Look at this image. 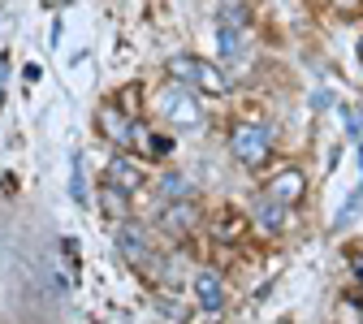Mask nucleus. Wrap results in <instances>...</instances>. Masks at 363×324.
<instances>
[{"label":"nucleus","mask_w":363,"mask_h":324,"mask_svg":"<svg viewBox=\"0 0 363 324\" xmlns=\"http://www.w3.org/2000/svg\"><path fill=\"white\" fill-rule=\"evenodd\" d=\"M169 74L177 86L203 91V96H225L230 91V74H220V65H212L203 57H169Z\"/></svg>","instance_id":"f257e3e1"},{"label":"nucleus","mask_w":363,"mask_h":324,"mask_svg":"<svg viewBox=\"0 0 363 324\" xmlns=\"http://www.w3.org/2000/svg\"><path fill=\"white\" fill-rule=\"evenodd\" d=\"M230 152L247 164V169H259L264 160H268V152H272V143H268V130L264 125H234L230 130Z\"/></svg>","instance_id":"f03ea898"},{"label":"nucleus","mask_w":363,"mask_h":324,"mask_svg":"<svg viewBox=\"0 0 363 324\" xmlns=\"http://www.w3.org/2000/svg\"><path fill=\"white\" fill-rule=\"evenodd\" d=\"M160 117L164 121H173V125H199L203 121V108H199V100H195V91H186V86H164L160 91Z\"/></svg>","instance_id":"7ed1b4c3"},{"label":"nucleus","mask_w":363,"mask_h":324,"mask_svg":"<svg viewBox=\"0 0 363 324\" xmlns=\"http://www.w3.org/2000/svg\"><path fill=\"white\" fill-rule=\"evenodd\" d=\"M117 251H121L134 268H147V264H152V242H147V234H143V225L125 220V225L117 229Z\"/></svg>","instance_id":"20e7f679"},{"label":"nucleus","mask_w":363,"mask_h":324,"mask_svg":"<svg viewBox=\"0 0 363 324\" xmlns=\"http://www.w3.org/2000/svg\"><path fill=\"white\" fill-rule=\"evenodd\" d=\"M272 203H281V208H290V203H298L303 199V173L298 169H286V173H277L268 181V191H264Z\"/></svg>","instance_id":"39448f33"},{"label":"nucleus","mask_w":363,"mask_h":324,"mask_svg":"<svg viewBox=\"0 0 363 324\" xmlns=\"http://www.w3.org/2000/svg\"><path fill=\"white\" fill-rule=\"evenodd\" d=\"M195 298H199V307H208V311H216V307L225 303V286H220V276H216L212 268H199V272H195Z\"/></svg>","instance_id":"423d86ee"},{"label":"nucleus","mask_w":363,"mask_h":324,"mask_svg":"<svg viewBox=\"0 0 363 324\" xmlns=\"http://www.w3.org/2000/svg\"><path fill=\"white\" fill-rule=\"evenodd\" d=\"M100 130L108 134V143H130L134 138V121L117 108H100Z\"/></svg>","instance_id":"0eeeda50"},{"label":"nucleus","mask_w":363,"mask_h":324,"mask_svg":"<svg viewBox=\"0 0 363 324\" xmlns=\"http://www.w3.org/2000/svg\"><path fill=\"white\" fill-rule=\"evenodd\" d=\"M139 181H143V173L134 169L130 160H121V156H113V164H108V186H117V191H139Z\"/></svg>","instance_id":"6e6552de"},{"label":"nucleus","mask_w":363,"mask_h":324,"mask_svg":"<svg viewBox=\"0 0 363 324\" xmlns=\"http://www.w3.org/2000/svg\"><path fill=\"white\" fill-rule=\"evenodd\" d=\"M255 220H259V225L268 229V234H277V229L286 225V208H281V203H272V199L264 195V199L255 203Z\"/></svg>","instance_id":"1a4fd4ad"},{"label":"nucleus","mask_w":363,"mask_h":324,"mask_svg":"<svg viewBox=\"0 0 363 324\" xmlns=\"http://www.w3.org/2000/svg\"><path fill=\"white\" fill-rule=\"evenodd\" d=\"M195 220H199V212H195L191 203H173V208L164 212V225H169V229H177V234H182V229H191Z\"/></svg>","instance_id":"9d476101"},{"label":"nucleus","mask_w":363,"mask_h":324,"mask_svg":"<svg viewBox=\"0 0 363 324\" xmlns=\"http://www.w3.org/2000/svg\"><path fill=\"white\" fill-rule=\"evenodd\" d=\"M160 195H164V199H186V195H191V181L182 177V173H164V181H160Z\"/></svg>","instance_id":"9b49d317"},{"label":"nucleus","mask_w":363,"mask_h":324,"mask_svg":"<svg viewBox=\"0 0 363 324\" xmlns=\"http://www.w3.org/2000/svg\"><path fill=\"white\" fill-rule=\"evenodd\" d=\"M216 39H220V57H225V61H234V57L242 52V30L220 26V35H216Z\"/></svg>","instance_id":"f8f14e48"},{"label":"nucleus","mask_w":363,"mask_h":324,"mask_svg":"<svg viewBox=\"0 0 363 324\" xmlns=\"http://www.w3.org/2000/svg\"><path fill=\"white\" fill-rule=\"evenodd\" d=\"M100 203L108 208V216H125V191H117V186H100Z\"/></svg>","instance_id":"ddd939ff"},{"label":"nucleus","mask_w":363,"mask_h":324,"mask_svg":"<svg viewBox=\"0 0 363 324\" xmlns=\"http://www.w3.org/2000/svg\"><path fill=\"white\" fill-rule=\"evenodd\" d=\"M69 164H74V177H69V195H74V203H86V181H82V156L74 152V156H69Z\"/></svg>","instance_id":"4468645a"},{"label":"nucleus","mask_w":363,"mask_h":324,"mask_svg":"<svg viewBox=\"0 0 363 324\" xmlns=\"http://www.w3.org/2000/svg\"><path fill=\"white\" fill-rule=\"evenodd\" d=\"M242 22H247V9L238 5V0H230V5L220 9V26H230V30H242Z\"/></svg>","instance_id":"2eb2a0df"},{"label":"nucleus","mask_w":363,"mask_h":324,"mask_svg":"<svg viewBox=\"0 0 363 324\" xmlns=\"http://www.w3.org/2000/svg\"><path fill=\"white\" fill-rule=\"evenodd\" d=\"M342 113H346V125H350V134L359 138V134H363V117H359V108H354V104H346Z\"/></svg>","instance_id":"dca6fc26"},{"label":"nucleus","mask_w":363,"mask_h":324,"mask_svg":"<svg viewBox=\"0 0 363 324\" xmlns=\"http://www.w3.org/2000/svg\"><path fill=\"white\" fill-rule=\"evenodd\" d=\"M5 82H9V57H0V104H5Z\"/></svg>","instance_id":"f3484780"},{"label":"nucleus","mask_w":363,"mask_h":324,"mask_svg":"<svg viewBox=\"0 0 363 324\" xmlns=\"http://www.w3.org/2000/svg\"><path fill=\"white\" fill-rule=\"evenodd\" d=\"M337 5H342V9L350 13V9H359V5H363V0H337Z\"/></svg>","instance_id":"a211bd4d"},{"label":"nucleus","mask_w":363,"mask_h":324,"mask_svg":"<svg viewBox=\"0 0 363 324\" xmlns=\"http://www.w3.org/2000/svg\"><path fill=\"white\" fill-rule=\"evenodd\" d=\"M359 61H363V39H359Z\"/></svg>","instance_id":"6ab92c4d"},{"label":"nucleus","mask_w":363,"mask_h":324,"mask_svg":"<svg viewBox=\"0 0 363 324\" xmlns=\"http://www.w3.org/2000/svg\"><path fill=\"white\" fill-rule=\"evenodd\" d=\"M354 264H359V272H363V259H354Z\"/></svg>","instance_id":"aec40b11"}]
</instances>
